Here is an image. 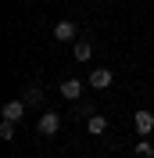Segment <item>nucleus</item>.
I'll return each instance as SVG.
<instances>
[{
	"mask_svg": "<svg viewBox=\"0 0 154 158\" xmlns=\"http://www.w3.org/2000/svg\"><path fill=\"white\" fill-rule=\"evenodd\" d=\"M58 94H61L65 101H79V94H83V83H79V79H65V83L58 86Z\"/></svg>",
	"mask_w": 154,
	"mask_h": 158,
	"instance_id": "nucleus-6",
	"label": "nucleus"
},
{
	"mask_svg": "<svg viewBox=\"0 0 154 158\" xmlns=\"http://www.w3.org/2000/svg\"><path fill=\"white\" fill-rule=\"evenodd\" d=\"M25 108H29V104H25V97L7 101V104H4V118H7V122H22V118H25Z\"/></svg>",
	"mask_w": 154,
	"mask_h": 158,
	"instance_id": "nucleus-2",
	"label": "nucleus"
},
{
	"mask_svg": "<svg viewBox=\"0 0 154 158\" xmlns=\"http://www.w3.org/2000/svg\"><path fill=\"white\" fill-rule=\"evenodd\" d=\"M111 83H115V72H111V69H93V72H90V86H93V90H107Z\"/></svg>",
	"mask_w": 154,
	"mask_h": 158,
	"instance_id": "nucleus-4",
	"label": "nucleus"
},
{
	"mask_svg": "<svg viewBox=\"0 0 154 158\" xmlns=\"http://www.w3.org/2000/svg\"><path fill=\"white\" fill-rule=\"evenodd\" d=\"M86 126H90V133H97V137H100V133L107 129V118H104V115H93V118H86Z\"/></svg>",
	"mask_w": 154,
	"mask_h": 158,
	"instance_id": "nucleus-9",
	"label": "nucleus"
},
{
	"mask_svg": "<svg viewBox=\"0 0 154 158\" xmlns=\"http://www.w3.org/2000/svg\"><path fill=\"white\" fill-rule=\"evenodd\" d=\"M133 126H136V133H140V137H147V133L154 129V115H151L147 108H140V111L133 115Z\"/></svg>",
	"mask_w": 154,
	"mask_h": 158,
	"instance_id": "nucleus-5",
	"label": "nucleus"
},
{
	"mask_svg": "<svg viewBox=\"0 0 154 158\" xmlns=\"http://www.w3.org/2000/svg\"><path fill=\"white\" fill-rule=\"evenodd\" d=\"M72 54H75V61L83 65V61L93 58V43H90V40H75V43H72Z\"/></svg>",
	"mask_w": 154,
	"mask_h": 158,
	"instance_id": "nucleus-7",
	"label": "nucleus"
},
{
	"mask_svg": "<svg viewBox=\"0 0 154 158\" xmlns=\"http://www.w3.org/2000/svg\"><path fill=\"white\" fill-rule=\"evenodd\" d=\"M43 101H47V97H43V90H39V86H29V90H25V104H32V108H39Z\"/></svg>",
	"mask_w": 154,
	"mask_h": 158,
	"instance_id": "nucleus-8",
	"label": "nucleus"
},
{
	"mask_svg": "<svg viewBox=\"0 0 154 158\" xmlns=\"http://www.w3.org/2000/svg\"><path fill=\"white\" fill-rule=\"evenodd\" d=\"M75 115L93 118V115H97V104H93V101H79V104H75Z\"/></svg>",
	"mask_w": 154,
	"mask_h": 158,
	"instance_id": "nucleus-10",
	"label": "nucleus"
},
{
	"mask_svg": "<svg viewBox=\"0 0 154 158\" xmlns=\"http://www.w3.org/2000/svg\"><path fill=\"white\" fill-rule=\"evenodd\" d=\"M0 137H4V140H14V122L4 118V122H0Z\"/></svg>",
	"mask_w": 154,
	"mask_h": 158,
	"instance_id": "nucleus-12",
	"label": "nucleus"
},
{
	"mask_svg": "<svg viewBox=\"0 0 154 158\" xmlns=\"http://www.w3.org/2000/svg\"><path fill=\"white\" fill-rule=\"evenodd\" d=\"M58 129H61V115H58V111H43V115H39V122H36L39 137H54Z\"/></svg>",
	"mask_w": 154,
	"mask_h": 158,
	"instance_id": "nucleus-1",
	"label": "nucleus"
},
{
	"mask_svg": "<svg viewBox=\"0 0 154 158\" xmlns=\"http://www.w3.org/2000/svg\"><path fill=\"white\" fill-rule=\"evenodd\" d=\"M54 40H58V43H75L79 40L75 22H58V25H54Z\"/></svg>",
	"mask_w": 154,
	"mask_h": 158,
	"instance_id": "nucleus-3",
	"label": "nucleus"
},
{
	"mask_svg": "<svg viewBox=\"0 0 154 158\" xmlns=\"http://www.w3.org/2000/svg\"><path fill=\"white\" fill-rule=\"evenodd\" d=\"M136 155H140V158H154V144H151L147 137H140V144H136Z\"/></svg>",
	"mask_w": 154,
	"mask_h": 158,
	"instance_id": "nucleus-11",
	"label": "nucleus"
}]
</instances>
